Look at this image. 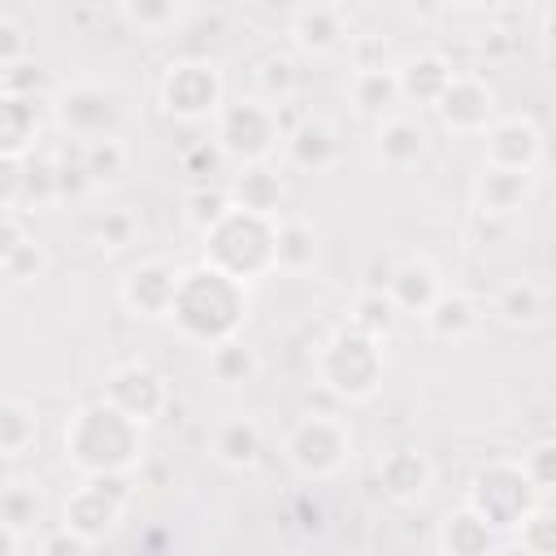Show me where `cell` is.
<instances>
[{
    "label": "cell",
    "instance_id": "obj_35",
    "mask_svg": "<svg viewBox=\"0 0 556 556\" xmlns=\"http://www.w3.org/2000/svg\"><path fill=\"white\" fill-rule=\"evenodd\" d=\"M291 91H295V65H291V56H282V52L261 56V65H256V100L269 104V109H278Z\"/></svg>",
    "mask_w": 556,
    "mask_h": 556
},
{
    "label": "cell",
    "instance_id": "obj_41",
    "mask_svg": "<svg viewBox=\"0 0 556 556\" xmlns=\"http://www.w3.org/2000/svg\"><path fill=\"white\" fill-rule=\"evenodd\" d=\"M130 26H139L143 35H156V30H165V26H174L178 17H182V9L178 4H165V0H139V4H122L117 9Z\"/></svg>",
    "mask_w": 556,
    "mask_h": 556
},
{
    "label": "cell",
    "instance_id": "obj_21",
    "mask_svg": "<svg viewBox=\"0 0 556 556\" xmlns=\"http://www.w3.org/2000/svg\"><path fill=\"white\" fill-rule=\"evenodd\" d=\"M439 291H443V278H439V269H434L426 256L400 261V265L391 269V278H387V300L395 304V313L421 317V313L434 304Z\"/></svg>",
    "mask_w": 556,
    "mask_h": 556
},
{
    "label": "cell",
    "instance_id": "obj_40",
    "mask_svg": "<svg viewBox=\"0 0 556 556\" xmlns=\"http://www.w3.org/2000/svg\"><path fill=\"white\" fill-rule=\"evenodd\" d=\"M521 473H526V482L539 491V495H547L552 486H556V443L552 439H543V443H534L530 452H521Z\"/></svg>",
    "mask_w": 556,
    "mask_h": 556
},
{
    "label": "cell",
    "instance_id": "obj_27",
    "mask_svg": "<svg viewBox=\"0 0 556 556\" xmlns=\"http://www.w3.org/2000/svg\"><path fill=\"white\" fill-rule=\"evenodd\" d=\"M348 100L361 117H391L395 104H400V87H395V70L391 65H374V70H352V83H348Z\"/></svg>",
    "mask_w": 556,
    "mask_h": 556
},
{
    "label": "cell",
    "instance_id": "obj_1",
    "mask_svg": "<svg viewBox=\"0 0 556 556\" xmlns=\"http://www.w3.org/2000/svg\"><path fill=\"white\" fill-rule=\"evenodd\" d=\"M65 460L87 478H126L143 460V426L96 400L65 421Z\"/></svg>",
    "mask_w": 556,
    "mask_h": 556
},
{
    "label": "cell",
    "instance_id": "obj_22",
    "mask_svg": "<svg viewBox=\"0 0 556 556\" xmlns=\"http://www.w3.org/2000/svg\"><path fill=\"white\" fill-rule=\"evenodd\" d=\"M530 191H534V174L482 165V174L473 178V208L482 217H508L530 200Z\"/></svg>",
    "mask_w": 556,
    "mask_h": 556
},
{
    "label": "cell",
    "instance_id": "obj_2",
    "mask_svg": "<svg viewBox=\"0 0 556 556\" xmlns=\"http://www.w3.org/2000/svg\"><path fill=\"white\" fill-rule=\"evenodd\" d=\"M248 313V287L217 274L213 265H191V269H178V291H174V304H169V317L178 321V330L187 339H200V343H222L230 334H239V321Z\"/></svg>",
    "mask_w": 556,
    "mask_h": 556
},
{
    "label": "cell",
    "instance_id": "obj_15",
    "mask_svg": "<svg viewBox=\"0 0 556 556\" xmlns=\"http://www.w3.org/2000/svg\"><path fill=\"white\" fill-rule=\"evenodd\" d=\"M287 30H291V43L308 56H334L343 43H352V22L343 4H300Z\"/></svg>",
    "mask_w": 556,
    "mask_h": 556
},
{
    "label": "cell",
    "instance_id": "obj_45",
    "mask_svg": "<svg viewBox=\"0 0 556 556\" xmlns=\"http://www.w3.org/2000/svg\"><path fill=\"white\" fill-rule=\"evenodd\" d=\"M22 204V161L17 156H0V213Z\"/></svg>",
    "mask_w": 556,
    "mask_h": 556
},
{
    "label": "cell",
    "instance_id": "obj_31",
    "mask_svg": "<svg viewBox=\"0 0 556 556\" xmlns=\"http://www.w3.org/2000/svg\"><path fill=\"white\" fill-rule=\"evenodd\" d=\"M39 439V413L26 400L0 395V456H22Z\"/></svg>",
    "mask_w": 556,
    "mask_h": 556
},
{
    "label": "cell",
    "instance_id": "obj_13",
    "mask_svg": "<svg viewBox=\"0 0 556 556\" xmlns=\"http://www.w3.org/2000/svg\"><path fill=\"white\" fill-rule=\"evenodd\" d=\"M434 113L452 135H482L500 117L495 113V87L482 74H452Z\"/></svg>",
    "mask_w": 556,
    "mask_h": 556
},
{
    "label": "cell",
    "instance_id": "obj_10",
    "mask_svg": "<svg viewBox=\"0 0 556 556\" xmlns=\"http://www.w3.org/2000/svg\"><path fill=\"white\" fill-rule=\"evenodd\" d=\"M52 117L56 126L78 139V143H91V139H117V122H122V104L113 91L104 87H91V83H74L65 91H56L52 100Z\"/></svg>",
    "mask_w": 556,
    "mask_h": 556
},
{
    "label": "cell",
    "instance_id": "obj_5",
    "mask_svg": "<svg viewBox=\"0 0 556 556\" xmlns=\"http://www.w3.org/2000/svg\"><path fill=\"white\" fill-rule=\"evenodd\" d=\"M543 504V495L526 482L517 460H491L473 473L465 508H473L491 530H517L534 508Z\"/></svg>",
    "mask_w": 556,
    "mask_h": 556
},
{
    "label": "cell",
    "instance_id": "obj_3",
    "mask_svg": "<svg viewBox=\"0 0 556 556\" xmlns=\"http://www.w3.org/2000/svg\"><path fill=\"white\" fill-rule=\"evenodd\" d=\"M269 243H274V217H256L243 208H226L208 230H204V265L235 282H252L269 274Z\"/></svg>",
    "mask_w": 556,
    "mask_h": 556
},
{
    "label": "cell",
    "instance_id": "obj_49",
    "mask_svg": "<svg viewBox=\"0 0 556 556\" xmlns=\"http://www.w3.org/2000/svg\"><path fill=\"white\" fill-rule=\"evenodd\" d=\"M500 556H534V552H526V547H521V543H513V547H504V552H500Z\"/></svg>",
    "mask_w": 556,
    "mask_h": 556
},
{
    "label": "cell",
    "instance_id": "obj_38",
    "mask_svg": "<svg viewBox=\"0 0 556 556\" xmlns=\"http://www.w3.org/2000/svg\"><path fill=\"white\" fill-rule=\"evenodd\" d=\"M0 269H4V278H9V282L26 287V282H35V278H43V274L52 269V252L30 235L13 256H4V261H0Z\"/></svg>",
    "mask_w": 556,
    "mask_h": 556
},
{
    "label": "cell",
    "instance_id": "obj_32",
    "mask_svg": "<svg viewBox=\"0 0 556 556\" xmlns=\"http://www.w3.org/2000/svg\"><path fill=\"white\" fill-rule=\"evenodd\" d=\"M126 143L122 139H91L78 148V169L87 178V187H104V182H117L126 174Z\"/></svg>",
    "mask_w": 556,
    "mask_h": 556
},
{
    "label": "cell",
    "instance_id": "obj_23",
    "mask_svg": "<svg viewBox=\"0 0 556 556\" xmlns=\"http://www.w3.org/2000/svg\"><path fill=\"white\" fill-rule=\"evenodd\" d=\"M226 195H230V208H243V213H256V217H278L282 178H278V169H269V161L239 165V174L226 182Z\"/></svg>",
    "mask_w": 556,
    "mask_h": 556
},
{
    "label": "cell",
    "instance_id": "obj_6",
    "mask_svg": "<svg viewBox=\"0 0 556 556\" xmlns=\"http://www.w3.org/2000/svg\"><path fill=\"white\" fill-rule=\"evenodd\" d=\"M352 447H356L352 426L339 413H304L291 426L287 443H282L291 469L304 473V478H334V473H343V465L352 460Z\"/></svg>",
    "mask_w": 556,
    "mask_h": 556
},
{
    "label": "cell",
    "instance_id": "obj_36",
    "mask_svg": "<svg viewBox=\"0 0 556 556\" xmlns=\"http://www.w3.org/2000/svg\"><path fill=\"white\" fill-rule=\"evenodd\" d=\"M135 235H139V217H135L130 208H104V213L91 222V243H96L100 252H122V248L135 243Z\"/></svg>",
    "mask_w": 556,
    "mask_h": 556
},
{
    "label": "cell",
    "instance_id": "obj_43",
    "mask_svg": "<svg viewBox=\"0 0 556 556\" xmlns=\"http://www.w3.org/2000/svg\"><path fill=\"white\" fill-rule=\"evenodd\" d=\"M521 547L526 552H534V556H556V521H552V513L539 504L521 526Z\"/></svg>",
    "mask_w": 556,
    "mask_h": 556
},
{
    "label": "cell",
    "instance_id": "obj_9",
    "mask_svg": "<svg viewBox=\"0 0 556 556\" xmlns=\"http://www.w3.org/2000/svg\"><path fill=\"white\" fill-rule=\"evenodd\" d=\"M126 500H130L126 478H87V482H78L70 491L65 513H61L65 517L61 526L74 530L78 539H87L96 547L100 539H109L117 530V521L126 513Z\"/></svg>",
    "mask_w": 556,
    "mask_h": 556
},
{
    "label": "cell",
    "instance_id": "obj_37",
    "mask_svg": "<svg viewBox=\"0 0 556 556\" xmlns=\"http://www.w3.org/2000/svg\"><path fill=\"white\" fill-rule=\"evenodd\" d=\"M39 513H43V500H39V491H30V486H22V482H9V486H0V521H4L9 530L26 534V530L39 521Z\"/></svg>",
    "mask_w": 556,
    "mask_h": 556
},
{
    "label": "cell",
    "instance_id": "obj_25",
    "mask_svg": "<svg viewBox=\"0 0 556 556\" xmlns=\"http://www.w3.org/2000/svg\"><path fill=\"white\" fill-rule=\"evenodd\" d=\"M374 152L387 169H413L421 156H426V130L421 122L404 117V113H391L378 122V135H374Z\"/></svg>",
    "mask_w": 556,
    "mask_h": 556
},
{
    "label": "cell",
    "instance_id": "obj_26",
    "mask_svg": "<svg viewBox=\"0 0 556 556\" xmlns=\"http://www.w3.org/2000/svg\"><path fill=\"white\" fill-rule=\"evenodd\" d=\"M439 552L443 556H491L495 552V530L473 508L460 504L439 521Z\"/></svg>",
    "mask_w": 556,
    "mask_h": 556
},
{
    "label": "cell",
    "instance_id": "obj_28",
    "mask_svg": "<svg viewBox=\"0 0 556 556\" xmlns=\"http://www.w3.org/2000/svg\"><path fill=\"white\" fill-rule=\"evenodd\" d=\"M39 100H22V96H4L0 91V156H17L26 161L35 139H39Z\"/></svg>",
    "mask_w": 556,
    "mask_h": 556
},
{
    "label": "cell",
    "instance_id": "obj_44",
    "mask_svg": "<svg viewBox=\"0 0 556 556\" xmlns=\"http://www.w3.org/2000/svg\"><path fill=\"white\" fill-rule=\"evenodd\" d=\"M222 161H226V156H222L217 139H200V143H191V148L182 152V169H187L191 178H204V174H213Z\"/></svg>",
    "mask_w": 556,
    "mask_h": 556
},
{
    "label": "cell",
    "instance_id": "obj_19",
    "mask_svg": "<svg viewBox=\"0 0 556 556\" xmlns=\"http://www.w3.org/2000/svg\"><path fill=\"white\" fill-rule=\"evenodd\" d=\"M317 252H321V243H317V226L308 222V217H274V243H269V265L278 269V274H291V278H300V274H308L313 265H317Z\"/></svg>",
    "mask_w": 556,
    "mask_h": 556
},
{
    "label": "cell",
    "instance_id": "obj_48",
    "mask_svg": "<svg viewBox=\"0 0 556 556\" xmlns=\"http://www.w3.org/2000/svg\"><path fill=\"white\" fill-rule=\"evenodd\" d=\"M0 556H22V534L0 521Z\"/></svg>",
    "mask_w": 556,
    "mask_h": 556
},
{
    "label": "cell",
    "instance_id": "obj_16",
    "mask_svg": "<svg viewBox=\"0 0 556 556\" xmlns=\"http://www.w3.org/2000/svg\"><path fill=\"white\" fill-rule=\"evenodd\" d=\"M430 482H434V465L417 447H391L378 460V486H382V495L395 500V504H404V508L408 504H421L426 491H430Z\"/></svg>",
    "mask_w": 556,
    "mask_h": 556
},
{
    "label": "cell",
    "instance_id": "obj_34",
    "mask_svg": "<svg viewBox=\"0 0 556 556\" xmlns=\"http://www.w3.org/2000/svg\"><path fill=\"white\" fill-rule=\"evenodd\" d=\"M56 161L48 152H35L22 161V204H52L61 200V182H56Z\"/></svg>",
    "mask_w": 556,
    "mask_h": 556
},
{
    "label": "cell",
    "instance_id": "obj_24",
    "mask_svg": "<svg viewBox=\"0 0 556 556\" xmlns=\"http://www.w3.org/2000/svg\"><path fill=\"white\" fill-rule=\"evenodd\" d=\"M282 148H287L291 165H300V169H308V174L330 169V165L339 161V135H334V126L321 122V117H304L300 126H291V130L282 135Z\"/></svg>",
    "mask_w": 556,
    "mask_h": 556
},
{
    "label": "cell",
    "instance_id": "obj_29",
    "mask_svg": "<svg viewBox=\"0 0 556 556\" xmlns=\"http://www.w3.org/2000/svg\"><path fill=\"white\" fill-rule=\"evenodd\" d=\"M495 317L508 326V330H534L543 317H547V291L530 278L521 282H508L500 295H495Z\"/></svg>",
    "mask_w": 556,
    "mask_h": 556
},
{
    "label": "cell",
    "instance_id": "obj_47",
    "mask_svg": "<svg viewBox=\"0 0 556 556\" xmlns=\"http://www.w3.org/2000/svg\"><path fill=\"white\" fill-rule=\"evenodd\" d=\"M26 239H30L26 222H22L13 208H9V213H0V261H4V256H13V252L26 243Z\"/></svg>",
    "mask_w": 556,
    "mask_h": 556
},
{
    "label": "cell",
    "instance_id": "obj_39",
    "mask_svg": "<svg viewBox=\"0 0 556 556\" xmlns=\"http://www.w3.org/2000/svg\"><path fill=\"white\" fill-rule=\"evenodd\" d=\"M226 208H230L226 187H208V182H195V187L187 191V200H182V213H187V222H191L200 235H204Z\"/></svg>",
    "mask_w": 556,
    "mask_h": 556
},
{
    "label": "cell",
    "instance_id": "obj_20",
    "mask_svg": "<svg viewBox=\"0 0 556 556\" xmlns=\"http://www.w3.org/2000/svg\"><path fill=\"white\" fill-rule=\"evenodd\" d=\"M261 447H265L261 426H256L248 413H226V417L208 430V452H213V460L226 465V469H235V473L252 469V465L261 460Z\"/></svg>",
    "mask_w": 556,
    "mask_h": 556
},
{
    "label": "cell",
    "instance_id": "obj_18",
    "mask_svg": "<svg viewBox=\"0 0 556 556\" xmlns=\"http://www.w3.org/2000/svg\"><path fill=\"white\" fill-rule=\"evenodd\" d=\"M421 326H426V334L430 339H439V343H465V339H473L478 334V326H482V304L469 295V291H439L434 295V304L421 313Z\"/></svg>",
    "mask_w": 556,
    "mask_h": 556
},
{
    "label": "cell",
    "instance_id": "obj_8",
    "mask_svg": "<svg viewBox=\"0 0 556 556\" xmlns=\"http://www.w3.org/2000/svg\"><path fill=\"white\" fill-rule=\"evenodd\" d=\"M278 139H282L278 109L261 104L256 96H243V100L222 104V113H217V148H222L226 161L261 165V161H269V152L278 148Z\"/></svg>",
    "mask_w": 556,
    "mask_h": 556
},
{
    "label": "cell",
    "instance_id": "obj_33",
    "mask_svg": "<svg viewBox=\"0 0 556 556\" xmlns=\"http://www.w3.org/2000/svg\"><path fill=\"white\" fill-rule=\"evenodd\" d=\"M395 321H400V313H395V304L387 300V291H378V287H369V291H361L356 300H352V330H361V334H369V339H387L391 330H395Z\"/></svg>",
    "mask_w": 556,
    "mask_h": 556
},
{
    "label": "cell",
    "instance_id": "obj_17",
    "mask_svg": "<svg viewBox=\"0 0 556 556\" xmlns=\"http://www.w3.org/2000/svg\"><path fill=\"white\" fill-rule=\"evenodd\" d=\"M452 61L439 56V52H413L395 65V87H400V100L417 104V109H434L452 83Z\"/></svg>",
    "mask_w": 556,
    "mask_h": 556
},
{
    "label": "cell",
    "instance_id": "obj_14",
    "mask_svg": "<svg viewBox=\"0 0 556 556\" xmlns=\"http://www.w3.org/2000/svg\"><path fill=\"white\" fill-rule=\"evenodd\" d=\"M174 291H178V269L161 256L152 261H139L135 269H126V278L117 282V300L130 317H143V321H161L169 317V304H174Z\"/></svg>",
    "mask_w": 556,
    "mask_h": 556
},
{
    "label": "cell",
    "instance_id": "obj_46",
    "mask_svg": "<svg viewBox=\"0 0 556 556\" xmlns=\"http://www.w3.org/2000/svg\"><path fill=\"white\" fill-rule=\"evenodd\" d=\"M39 556H91V543H87V539H78L74 530H65V526H56V530L43 539Z\"/></svg>",
    "mask_w": 556,
    "mask_h": 556
},
{
    "label": "cell",
    "instance_id": "obj_30",
    "mask_svg": "<svg viewBox=\"0 0 556 556\" xmlns=\"http://www.w3.org/2000/svg\"><path fill=\"white\" fill-rule=\"evenodd\" d=\"M256 369H261V356L239 334H230V339L208 348V378L222 382V387H243V382L256 378Z\"/></svg>",
    "mask_w": 556,
    "mask_h": 556
},
{
    "label": "cell",
    "instance_id": "obj_12",
    "mask_svg": "<svg viewBox=\"0 0 556 556\" xmlns=\"http://www.w3.org/2000/svg\"><path fill=\"white\" fill-rule=\"evenodd\" d=\"M482 165L491 169H517V174H534L543 165V130L526 117H495L482 130Z\"/></svg>",
    "mask_w": 556,
    "mask_h": 556
},
{
    "label": "cell",
    "instance_id": "obj_7",
    "mask_svg": "<svg viewBox=\"0 0 556 556\" xmlns=\"http://www.w3.org/2000/svg\"><path fill=\"white\" fill-rule=\"evenodd\" d=\"M161 109L178 122H204V117H217L222 104H226V83H222V70L204 56H178L165 65L161 74Z\"/></svg>",
    "mask_w": 556,
    "mask_h": 556
},
{
    "label": "cell",
    "instance_id": "obj_4",
    "mask_svg": "<svg viewBox=\"0 0 556 556\" xmlns=\"http://www.w3.org/2000/svg\"><path fill=\"white\" fill-rule=\"evenodd\" d=\"M317 378L326 391H334L348 404H365L382 387V343L343 326L334 330L317 352Z\"/></svg>",
    "mask_w": 556,
    "mask_h": 556
},
{
    "label": "cell",
    "instance_id": "obj_11",
    "mask_svg": "<svg viewBox=\"0 0 556 556\" xmlns=\"http://www.w3.org/2000/svg\"><path fill=\"white\" fill-rule=\"evenodd\" d=\"M104 404H113V408H117L122 417H130L135 426H148V421L165 417V408H169V382H165L152 365L126 361V365H117V369L109 374V382H104Z\"/></svg>",
    "mask_w": 556,
    "mask_h": 556
},
{
    "label": "cell",
    "instance_id": "obj_42",
    "mask_svg": "<svg viewBox=\"0 0 556 556\" xmlns=\"http://www.w3.org/2000/svg\"><path fill=\"white\" fill-rule=\"evenodd\" d=\"M30 52H35L30 30H26L17 17H0V74H4V70L26 65V61H30Z\"/></svg>",
    "mask_w": 556,
    "mask_h": 556
}]
</instances>
